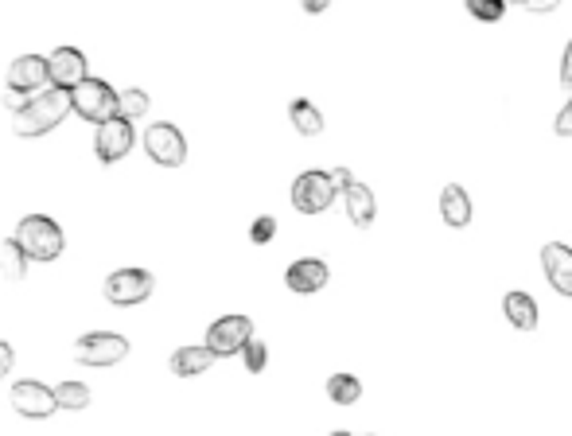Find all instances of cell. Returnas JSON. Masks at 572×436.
Segmentation results:
<instances>
[{
    "mask_svg": "<svg viewBox=\"0 0 572 436\" xmlns=\"http://www.w3.org/2000/svg\"><path fill=\"white\" fill-rule=\"evenodd\" d=\"M67 113H74L71 90L47 86V90L32 94V102H28L24 113L12 117V133H16V137H43V133H51Z\"/></svg>",
    "mask_w": 572,
    "mask_h": 436,
    "instance_id": "6da1fadb",
    "label": "cell"
},
{
    "mask_svg": "<svg viewBox=\"0 0 572 436\" xmlns=\"http://www.w3.org/2000/svg\"><path fill=\"white\" fill-rule=\"evenodd\" d=\"M12 238L20 242V250L28 254V261H55V257H63V246H67L59 222L47 215L20 218V226H16Z\"/></svg>",
    "mask_w": 572,
    "mask_h": 436,
    "instance_id": "7a4b0ae2",
    "label": "cell"
},
{
    "mask_svg": "<svg viewBox=\"0 0 572 436\" xmlns=\"http://www.w3.org/2000/svg\"><path fill=\"white\" fill-rule=\"evenodd\" d=\"M71 102H74V113H78L82 121L102 125V121H109V117H117L121 94H113V86L102 82V78H86L82 86H74L71 90Z\"/></svg>",
    "mask_w": 572,
    "mask_h": 436,
    "instance_id": "3957f363",
    "label": "cell"
},
{
    "mask_svg": "<svg viewBox=\"0 0 572 436\" xmlns=\"http://www.w3.org/2000/svg\"><path fill=\"white\" fill-rule=\"evenodd\" d=\"M156 289V277L148 273V269H117V273H109L102 292H106V300L113 308H133V304H144L148 296Z\"/></svg>",
    "mask_w": 572,
    "mask_h": 436,
    "instance_id": "277c9868",
    "label": "cell"
},
{
    "mask_svg": "<svg viewBox=\"0 0 572 436\" xmlns=\"http://www.w3.org/2000/svg\"><path fill=\"white\" fill-rule=\"evenodd\" d=\"M129 355V339L117 331H90L74 343V359L82 366H117Z\"/></svg>",
    "mask_w": 572,
    "mask_h": 436,
    "instance_id": "5b68a950",
    "label": "cell"
},
{
    "mask_svg": "<svg viewBox=\"0 0 572 436\" xmlns=\"http://www.w3.org/2000/svg\"><path fill=\"white\" fill-rule=\"evenodd\" d=\"M335 180H331V172H304V176H296L292 183V207L300 211V215H320L331 207V199H335Z\"/></svg>",
    "mask_w": 572,
    "mask_h": 436,
    "instance_id": "8992f818",
    "label": "cell"
},
{
    "mask_svg": "<svg viewBox=\"0 0 572 436\" xmlns=\"http://www.w3.org/2000/svg\"><path fill=\"white\" fill-rule=\"evenodd\" d=\"M253 339V320L250 316H222L207 327V347L215 351V359H230L242 355L246 343Z\"/></svg>",
    "mask_w": 572,
    "mask_h": 436,
    "instance_id": "52a82bcc",
    "label": "cell"
},
{
    "mask_svg": "<svg viewBox=\"0 0 572 436\" xmlns=\"http://www.w3.org/2000/svg\"><path fill=\"white\" fill-rule=\"evenodd\" d=\"M144 152H148L160 168H179V164L187 160V141H183V133H179L172 121H156V125H148V133H144Z\"/></svg>",
    "mask_w": 572,
    "mask_h": 436,
    "instance_id": "ba28073f",
    "label": "cell"
},
{
    "mask_svg": "<svg viewBox=\"0 0 572 436\" xmlns=\"http://www.w3.org/2000/svg\"><path fill=\"white\" fill-rule=\"evenodd\" d=\"M137 141V133H133V121L129 117H109L98 125V133H94V152H98V160L102 164H117L121 156H129V148Z\"/></svg>",
    "mask_w": 572,
    "mask_h": 436,
    "instance_id": "9c48e42d",
    "label": "cell"
},
{
    "mask_svg": "<svg viewBox=\"0 0 572 436\" xmlns=\"http://www.w3.org/2000/svg\"><path fill=\"white\" fill-rule=\"evenodd\" d=\"M12 409L20 413V417H28V421H43V417H51L55 409H59V401H55V390H47L43 382H32V378H24V382H16L12 386Z\"/></svg>",
    "mask_w": 572,
    "mask_h": 436,
    "instance_id": "30bf717a",
    "label": "cell"
},
{
    "mask_svg": "<svg viewBox=\"0 0 572 436\" xmlns=\"http://www.w3.org/2000/svg\"><path fill=\"white\" fill-rule=\"evenodd\" d=\"M8 90H24V94H39L51 86V63L43 55H16L8 67Z\"/></svg>",
    "mask_w": 572,
    "mask_h": 436,
    "instance_id": "8fae6325",
    "label": "cell"
},
{
    "mask_svg": "<svg viewBox=\"0 0 572 436\" xmlns=\"http://www.w3.org/2000/svg\"><path fill=\"white\" fill-rule=\"evenodd\" d=\"M47 63H51V86H59V90H74L90 78V63L78 47H55V55H47Z\"/></svg>",
    "mask_w": 572,
    "mask_h": 436,
    "instance_id": "7c38bea8",
    "label": "cell"
},
{
    "mask_svg": "<svg viewBox=\"0 0 572 436\" xmlns=\"http://www.w3.org/2000/svg\"><path fill=\"white\" fill-rule=\"evenodd\" d=\"M541 265H545L549 285L561 292V296H572V250L569 246L549 242V246L541 250Z\"/></svg>",
    "mask_w": 572,
    "mask_h": 436,
    "instance_id": "4fadbf2b",
    "label": "cell"
},
{
    "mask_svg": "<svg viewBox=\"0 0 572 436\" xmlns=\"http://www.w3.org/2000/svg\"><path fill=\"white\" fill-rule=\"evenodd\" d=\"M327 265L316 261V257H304V261H292L285 273V285L292 292H320L327 285Z\"/></svg>",
    "mask_w": 572,
    "mask_h": 436,
    "instance_id": "5bb4252c",
    "label": "cell"
},
{
    "mask_svg": "<svg viewBox=\"0 0 572 436\" xmlns=\"http://www.w3.org/2000/svg\"><path fill=\"white\" fill-rule=\"evenodd\" d=\"M215 363V351L203 343V347H179L176 355H172V374L179 378H195V374H207Z\"/></svg>",
    "mask_w": 572,
    "mask_h": 436,
    "instance_id": "9a60e30c",
    "label": "cell"
},
{
    "mask_svg": "<svg viewBox=\"0 0 572 436\" xmlns=\"http://www.w3.org/2000/svg\"><path fill=\"white\" fill-rule=\"evenodd\" d=\"M440 215H444L448 226H456V230L471 222V199H467V191L460 183H448V187H444V195H440Z\"/></svg>",
    "mask_w": 572,
    "mask_h": 436,
    "instance_id": "2e32d148",
    "label": "cell"
},
{
    "mask_svg": "<svg viewBox=\"0 0 572 436\" xmlns=\"http://www.w3.org/2000/svg\"><path fill=\"white\" fill-rule=\"evenodd\" d=\"M343 199H347V218L355 222V226H370L374 222V195H370V187H362V183H351V187H343Z\"/></svg>",
    "mask_w": 572,
    "mask_h": 436,
    "instance_id": "e0dca14e",
    "label": "cell"
},
{
    "mask_svg": "<svg viewBox=\"0 0 572 436\" xmlns=\"http://www.w3.org/2000/svg\"><path fill=\"white\" fill-rule=\"evenodd\" d=\"M502 312H506V320H510V324L522 327V331H534L537 327V304L526 296V292H506Z\"/></svg>",
    "mask_w": 572,
    "mask_h": 436,
    "instance_id": "ac0fdd59",
    "label": "cell"
},
{
    "mask_svg": "<svg viewBox=\"0 0 572 436\" xmlns=\"http://www.w3.org/2000/svg\"><path fill=\"white\" fill-rule=\"evenodd\" d=\"M288 117H292V125H296V133H304V137H316L323 133V113L308 98H296L292 106H288Z\"/></svg>",
    "mask_w": 572,
    "mask_h": 436,
    "instance_id": "d6986e66",
    "label": "cell"
},
{
    "mask_svg": "<svg viewBox=\"0 0 572 436\" xmlns=\"http://www.w3.org/2000/svg\"><path fill=\"white\" fill-rule=\"evenodd\" d=\"M0 273H4V281H24L28 277V254L20 250L16 238H8L0 246Z\"/></svg>",
    "mask_w": 572,
    "mask_h": 436,
    "instance_id": "ffe728a7",
    "label": "cell"
},
{
    "mask_svg": "<svg viewBox=\"0 0 572 436\" xmlns=\"http://www.w3.org/2000/svg\"><path fill=\"white\" fill-rule=\"evenodd\" d=\"M327 398L335 401V405H355L362 398V382H358L355 374H331L327 378Z\"/></svg>",
    "mask_w": 572,
    "mask_h": 436,
    "instance_id": "44dd1931",
    "label": "cell"
},
{
    "mask_svg": "<svg viewBox=\"0 0 572 436\" xmlns=\"http://www.w3.org/2000/svg\"><path fill=\"white\" fill-rule=\"evenodd\" d=\"M55 401H59V409H86L90 405V390H86V382H59L55 386Z\"/></svg>",
    "mask_w": 572,
    "mask_h": 436,
    "instance_id": "7402d4cb",
    "label": "cell"
},
{
    "mask_svg": "<svg viewBox=\"0 0 572 436\" xmlns=\"http://www.w3.org/2000/svg\"><path fill=\"white\" fill-rule=\"evenodd\" d=\"M148 106H152V98H148L144 90H137V86H129V90L121 94V106H117V113H121V117H129V121H137V117H144V113H148Z\"/></svg>",
    "mask_w": 572,
    "mask_h": 436,
    "instance_id": "603a6c76",
    "label": "cell"
},
{
    "mask_svg": "<svg viewBox=\"0 0 572 436\" xmlns=\"http://www.w3.org/2000/svg\"><path fill=\"white\" fill-rule=\"evenodd\" d=\"M502 8H506V0H467V12L475 20H487V24L502 20Z\"/></svg>",
    "mask_w": 572,
    "mask_h": 436,
    "instance_id": "cb8c5ba5",
    "label": "cell"
},
{
    "mask_svg": "<svg viewBox=\"0 0 572 436\" xmlns=\"http://www.w3.org/2000/svg\"><path fill=\"white\" fill-rule=\"evenodd\" d=\"M242 359H246V370H250V374H261V370H265V359H269V351H265V343H261V339H250V343H246V351H242Z\"/></svg>",
    "mask_w": 572,
    "mask_h": 436,
    "instance_id": "d4e9b609",
    "label": "cell"
},
{
    "mask_svg": "<svg viewBox=\"0 0 572 436\" xmlns=\"http://www.w3.org/2000/svg\"><path fill=\"white\" fill-rule=\"evenodd\" d=\"M273 234H277V218L261 215L257 222L250 226V238L257 242V246H265V242H273Z\"/></svg>",
    "mask_w": 572,
    "mask_h": 436,
    "instance_id": "484cf974",
    "label": "cell"
},
{
    "mask_svg": "<svg viewBox=\"0 0 572 436\" xmlns=\"http://www.w3.org/2000/svg\"><path fill=\"white\" fill-rule=\"evenodd\" d=\"M28 102H32V94H24V90H4V106L12 109V117H16V113H24Z\"/></svg>",
    "mask_w": 572,
    "mask_h": 436,
    "instance_id": "4316f807",
    "label": "cell"
},
{
    "mask_svg": "<svg viewBox=\"0 0 572 436\" xmlns=\"http://www.w3.org/2000/svg\"><path fill=\"white\" fill-rule=\"evenodd\" d=\"M557 133H561V137H572V98H569V106L557 113Z\"/></svg>",
    "mask_w": 572,
    "mask_h": 436,
    "instance_id": "83f0119b",
    "label": "cell"
},
{
    "mask_svg": "<svg viewBox=\"0 0 572 436\" xmlns=\"http://www.w3.org/2000/svg\"><path fill=\"white\" fill-rule=\"evenodd\" d=\"M12 363H16V355H12V343H4V339H0V378L12 370Z\"/></svg>",
    "mask_w": 572,
    "mask_h": 436,
    "instance_id": "f1b7e54d",
    "label": "cell"
},
{
    "mask_svg": "<svg viewBox=\"0 0 572 436\" xmlns=\"http://www.w3.org/2000/svg\"><path fill=\"white\" fill-rule=\"evenodd\" d=\"M561 82H565V90H572V43L565 47V63H561Z\"/></svg>",
    "mask_w": 572,
    "mask_h": 436,
    "instance_id": "f546056e",
    "label": "cell"
},
{
    "mask_svg": "<svg viewBox=\"0 0 572 436\" xmlns=\"http://www.w3.org/2000/svg\"><path fill=\"white\" fill-rule=\"evenodd\" d=\"M331 180H335V187L343 191V187H351V183H355V176H351L347 168H335V172H331Z\"/></svg>",
    "mask_w": 572,
    "mask_h": 436,
    "instance_id": "4dcf8cb0",
    "label": "cell"
},
{
    "mask_svg": "<svg viewBox=\"0 0 572 436\" xmlns=\"http://www.w3.org/2000/svg\"><path fill=\"white\" fill-rule=\"evenodd\" d=\"M557 4H561V0H526V8H530V12H553Z\"/></svg>",
    "mask_w": 572,
    "mask_h": 436,
    "instance_id": "1f68e13d",
    "label": "cell"
},
{
    "mask_svg": "<svg viewBox=\"0 0 572 436\" xmlns=\"http://www.w3.org/2000/svg\"><path fill=\"white\" fill-rule=\"evenodd\" d=\"M331 0H304V12H323Z\"/></svg>",
    "mask_w": 572,
    "mask_h": 436,
    "instance_id": "d6a6232c",
    "label": "cell"
},
{
    "mask_svg": "<svg viewBox=\"0 0 572 436\" xmlns=\"http://www.w3.org/2000/svg\"><path fill=\"white\" fill-rule=\"evenodd\" d=\"M506 4H510V0H506ZM514 4H526V0H514Z\"/></svg>",
    "mask_w": 572,
    "mask_h": 436,
    "instance_id": "836d02e7",
    "label": "cell"
},
{
    "mask_svg": "<svg viewBox=\"0 0 572 436\" xmlns=\"http://www.w3.org/2000/svg\"><path fill=\"white\" fill-rule=\"evenodd\" d=\"M331 436H351V433H331Z\"/></svg>",
    "mask_w": 572,
    "mask_h": 436,
    "instance_id": "e575fe53",
    "label": "cell"
}]
</instances>
